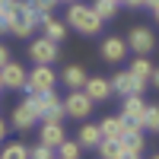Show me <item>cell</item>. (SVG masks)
<instances>
[{
	"instance_id": "3",
	"label": "cell",
	"mask_w": 159,
	"mask_h": 159,
	"mask_svg": "<svg viewBox=\"0 0 159 159\" xmlns=\"http://www.w3.org/2000/svg\"><path fill=\"white\" fill-rule=\"evenodd\" d=\"M25 102L35 108V115H38V121H54V124H64V105H61V99L54 96V89L51 92H29L25 96Z\"/></svg>"
},
{
	"instance_id": "15",
	"label": "cell",
	"mask_w": 159,
	"mask_h": 159,
	"mask_svg": "<svg viewBox=\"0 0 159 159\" xmlns=\"http://www.w3.org/2000/svg\"><path fill=\"white\" fill-rule=\"evenodd\" d=\"M99 130H102L105 140H121L124 130H127V121H124L121 115H108V118H102V121H99Z\"/></svg>"
},
{
	"instance_id": "5",
	"label": "cell",
	"mask_w": 159,
	"mask_h": 159,
	"mask_svg": "<svg viewBox=\"0 0 159 159\" xmlns=\"http://www.w3.org/2000/svg\"><path fill=\"white\" fill-rule=\"evenodd\" d=\"M57 86V76L51 70V64H35L25 76V92H51Z\"/></svg>"
},
{
	"instance_id": "26",
	"label": "cell",
	"mask_w": 159,
	"mask_h": 159,
	"mask_svg": "<svg viewBox=\"0 0 159 159\" xmlns=\"http://www.w3.org/2000/svg\"><path fill=\"white\" fill-rule=\"evenodd\" d=\"M54 3H57V0H29V7L35 10V16H38V19L48 16V13L54 10Z\"/></svg>"
},
{
	"instance_id": "24",
	"label": "cell",
	"mask_w": 159,
	"mask_h": 159,
	"mask_svg": "<svg viewBox=\"0 0 159 159\" xmlns=\"http://www.w3.org/2000/svg\"><path fill=\"white\" fill-rule=\"evenodd\" d=\"M0 159H29V147L25 143H7L3 147V153H0Z\"/></svg>"
},
{
	"instance_id": "18",
	"label": "cell",
	"mask_w": 159,
	"mask_h": 159,
	"mask_svg": "<svg viewBox=\"0 0 159 159\" xmlns=\"http://www.w3.org/2000/svg\"><path fill=\"white\" fill-rule=\"evenodd\" d=\"M121 147L124 150H134V153H143L147 140H143V127H127L124 137H121Z\"/></svg>"
},
{
	"instance_id": "27",
	"label": "cell",
	"mask_w": 159,
	"mask_h": 159,
	"mask_svg": "<svg viewBox=\"0 0 159 159\" xmlns=\"http://www.w3.org/2000/svg\"><path fill=\"white\" fill-rule=\"evenodd\" d=\"M29 159H54V150L38 143V147H29Z\"/></svg>"
},
{
	"instance_id": "23",
	"label": "cell",
	"mask_w": 159,
	"mask_h": 159,
	"mask_svg": "<svg viewBox=\"0 0 159 159\" xmlns=\"http://www.w3.org/2000/svg\"><path fill=\"white\" fill-rule=\"evenodd\" d=\"M96 150H99L102 159H118V153H121V140H105V137H102Z\"/></svg>"
},
{
	"instance_id": "41",
	"label": "cell",
	"mask_w": 159,
	"mask_h": 159,
	"mask_svg": "<svg viewBox=\"0 0 159 159\" xmlns=\"http://www.w3.org/2000/svg\"><path fill=\"white\" fill-rule=\"evenodd\" d=\"M54 159H57V156H54Z\"/></svg>"
},
{
	"instance_id": "6",
	"label": "cell",
	"mask_w": 159,
	"mask_h": 159,
	"mask_svg": "<svg viewBox=\"0 0 159 159\" xmlns=\"http://www.w3.org/2000/svg\"><path fill=\"white\" fill-rule=\"evenodd\" d=\"M108 83H111V92H118V96H140V92L147 89V80L134 76L130 70H118Z\"/></svg>"
},
{
	"instance_id": "13",
	"label": "cell",
	"mask_w": 159,
	"mask_h": 159,
	"mask_svg": "<svg viewBox=\"0 0 159 159\" xmlns=\"http://www.w3.org/2000/svg\"><path fill=\"white\" fill-rule=\"evenodd\" d=\"M64 124H54V121H42V127H38V143H45V147H61L64 143Z\"/></svg>"
},
{
	"instance_id": "12",
	"label": "cell",
	"mask_w": 159,
	"mask_h": 159,
	"mask_svg": "<svg viewBox=\"0 0 159 159\" xmlns=\"http://www.w3.org/2000/svg\"><path fill=\"white\" fill-rule=\"evenodd\" d=\"M35 121H38V115H35V108H32L29 102H19L16 108H13V115H10V124L16 127V130H29Z\"/></svg>"
},
{
	"instance_id": "32",
	"label": "cell",
	"mask_w": 159,
	"mask_h": 159,
	"mask_svg": "<svg viewBox=\"0 0 159 159\" xmlns=\"http://www.w3.org/2000/svg\"><path fill=\"white\" fill-rule=\"evenodd\" d=\"M3 140H7V121L0 118V143H3Z\"/></svg>"
},
{
	"instance_id": "9",
	"label": "cell",
	"mask_w": 159,
	"mask_h": 159,
	"mask_svg": "<svg viewBox=\"0 0 159 159\" xmlns=\"http://www.w3.org/2000/svg\"><path fill=\"white\" fill-rule=\"evenodd\" d=\"M25 67L22 64H16V61H7L3 67H0V80H3V89H25Z\"/></svg>"
},
{
	"instance_id": "36",
	"label": "cell",
	"mask_w": 159,
	"mask_h": 159,
	"mask_svg": "<svg viewBox=\"0 0 159 159\" xmlns=\"http://www.w3.org/2000/svg\"><path fill=\"white\" fill-rule=\"evenodd\" d=\"M7 3H10V0H0V7H7Z\"/></svg>"
},
{
	"instance_id": "28",
	"label": "cell",
	"mask_w": 159,
	"mask_h": 159,
	"mask_svg": "<svg viewBox=\"0 0 159 159\" xmlns=\"http://www.w3.org/2000/svg\"><path fill=\"white\" fill-rule=\"evenodd\" d=\"M3 32H10V19H7V10L0 7V35H3Z\"/></svg>"
},
{
	"instance_id": "38",
	"label": "cell",
	"mask_w": 159,
	"mask_h": 159,
	"mask_svg": "<svg viewBox=\"0 0 159 159\" xmlns=\"http://www.w3.org/2000/svg\"><path fill=\"white\" fill-rule=\"evenodd\" d=\"M0 89H3V80H0Z\"/></svg>"
},
{
	"instance_id": "1",
	"label": "cell",
	"mask_w": 159,
	"mask_h": 159,
	"mask_svg": "<svg viewBox=\"0 0 159 159\" xmlns=\"http://www.w3.org/2000/svg\"><path fill=\"white\" fill-rule=\"evenodd\" d=\"M3 10H7V19H10V32L13 35L29 38L38 29V16H35V10L29 7V0H10Z\"/></svg>"
},
{
	"instance_id": "8",
	"label": "cell",
	"mask_w": 159,
	"mask_h": 159,
	"mask_svg": "<svg viewBox=\"0 0 159 159\" xmlns=\"http://www.w3.org/2000/svg\"><path fill=\"white\" fill-rule=\"evenodd\" d=\"M29 57L35 64H54L57 61V42H51V38H35V42L29 45Z\"/></svg>"
},
{
	"instance_id": "25",
	"label": "cell",
	"mask_w": 159,
	"mask_h": 159,
	"mask_svg": "<svg viewBox=\"0 0 159 159\" xmlns=\"http://www.w3.org/2000/svg\"><path fill=\"white\" fill-rule=\"evenodd\" d=\"M143 130L159 134V105H147V115H143Z\"/></svg>"
},
{
	"instance_id": "29",
	"label": "cell",
	"mask_w": 159,
	"mask_h": 159,
	"mask_svg": "<svg viewBox=\"0 0 159 159\" xmlns=\"http://www.w3.org/2000/svg\"><path fill=\"white\" fill-rule=\"evenodd\" d=\"M118 159H140V153H134V150H124V147H121V153H118Z\"/></svg>"
},
{
	"instance_id": "37",
	"label": "cell",
	"mask_w": 159,
	"mask_h": 159,
	"mask_svg": "<svg viewBox=\"0 0 159 159\" xmlns=\"http://www.w3.org/2000/svg\"><path fill=\"white\" fill-rule=\"evenodd\" d=\"M115 3H124V0H115Z\"/></svg>"
},
{
	"instance_id": "35",
	"label": "cell",
	"mask_w": 159,
	"mask_h": 159,
	"mask_svg": "<svg viewBox=\"0 0 159 159\" xmlns=\"http://www.w3.org/2000/svg\"><path fill=\"white\" fill-rule=\"evenodd\" d=\"M153 13H156V22H159V7H156V10H153Z\"/></svg>"
},
{
	"instance_id": "40",
	"label": "cell",
	"mask_w": 159,
	"mask_h": 159,
	"mask_svg": "<svg viewBox=\"0 0 159 159\" xmlns=\"http://www.w3.org/2000/svg\"><path fill=\"white\" fill-rule=\"evenodd\" d=\"M153 159H159V156H153Z\"/></svg>"
},
{
	"instance_id": "34",
	"label": "cell",
	"mask_w": 159,
	"mask_h": 159,
	"mask_svg": "<svg viewBox=\"0 0 159 159\" xmlns=\"http://www.w3.org/2000/svg\"><path fill=\"white\" fill-rule=\"evenodd\" d=\"M127 7H143V0H124Z\"/></svg>"
},
{
	"instance_id": "30",
	"label": "cell",
	"mask_w": 159,
	"mask_h": 159,
	"mask_svg": "<svg viewBox=\"0 0 159 159\" xmlns=\"http://www.w3.org/2000/svg\"><path fill=\"white\" fill-rule=\"evenodd\" d=\"M7 61H10V51H7V45H0V67H3Z\"/></svg>"
},
{
	"instance_id": "16",
	"label": "cell",
	"mask_w": 159,
	"mask_h": 159,
	"mask_svg": "<svg viewBox=\"0 0 159 159\" xmlns=\"http://www.w3.org/2000/svg\"><path fill=\"white\" fill-rule=\"evenodd\" d=\"M38 25L45 29V38H51V42H57V45L64 42V38H67V22L54 19L51 13H48V16H42V19H38Z\"/></svg>"
},
{
	"instance_id": "4",
	"label": "cell",
	"mask_w": 159,
	"mask_h": 159,
	"mask_svg": "<svg viewBox=\"0 0 159 159\" xmlns=\"http://www.w3.org/2000/svg\"><path fill=\"white\" fill-rule=\"evenodd\" d=\"M61 105H64V115H67V118H73V121H86V118L92 115V105H96V102H92L83 89H70L67 99H64Z\"/></svg>"
},
{
	"instance_id": "31",
	"label": "cell",
	"mask_w": 159,
	"mask_h": 159,
	"mask_svg": "<svg viewBox=\"0 0 159 159\" xmlns=\"http://www.w3.org/2000/svg\"><path fill=\"white\" fill-rule=\"evenodd\" d=\"M150 83L159 89V67H153V73H150Z\"/></svg>"
},
{
	"instance_id": "21",
	"label": "cell",
	"mask_w": 159,
	"mask_h": 159,
	"mask_svg": "<svg viewBox=\"0 0 159 159\" xmlns=\"http://www.w3.org/2000/svg\"><path fill=\"white\" fill-rule=\"evenodd\" d=\"M54 153H57V159H80L83 147H80L76 140H67V137H64V143H61V147H54Z\"/></svg>"
},
{
	"instance_id": "7",
	"label": "cell",
	"mask_w": 159,
	"mask_h": 159,
	"mask_svg": "<svg viewBox=\"0 0 159 159\" xmlns=\"http://www.w3.org/2000/svg\"><path fill=\"white\" fill-rule=\"evenodd\" d=\"M143 115H147L143 96H124L121 99V118L127 121V127H143Z\"/></svg>"
},
{
	"instance_id": "19",
	"label": "cell",
	"mask_w": 159,
	"mask_h": 159,
	"mask_svg": "<svg viewBox=\"0 0 159 159\" xmlns=\"http://www.w3.org/2000/svg\"><path fill=\"white\" fill-rule=\"evenodd\" d=\"M61 80H64V86H67V89H83V83H86V70L80 67V64H70V67L64 70Z\"/></svg>"
},
{
	"instance_id": "11",
	"label": "cell",
	"mask_w": 159,
	"mask_h": 159,
	"mask_svg": "<svg viewBox=\"0 0 159 159\" xmlns=\"http://www.w3.org/2000/svg\"><path fill=\"white\" fill-rule=\"evenodd\" d=\"M102 57L108 61V64H121L127 57V42L124 38H118V35H108L102 42Z\"/></svg>"
},
{
	"instance_id": "14",
	"label": "cell",
	"mask_w": 159,
	"mask_h": 159,
	"mask_svg": "<svg viewBox=\"0 0 159 159\" xmlns=\"http://www.w3.org/2000/svg\"><path fill=\"white\" fill-rule=\"evenodd\" d=\"M83 92H86L92 102H105V99L111 96V83H108V80H102V76H86Z\"/></svg>"
},
{
	"instance_id": "10",
	"label": "cell",
	"mask_w": 159,
	"mask_h": 159,
	"mask_svg": "<svg viewBox=\"0 0 159 159\" xmlns=\"http://www.w3.org/2000/svg\"><path fill=\"white\" fill-rule=\"evenodd\" d=\"M124 42H127L130 51H137V54H150L153 45H156V35L147 29V25H137V29H130V35L124 38Z\"/></svg>"
},
{
	"instance_id": "17",
	"label": "cell",
	"mask_w": 159,
	"mask_h": 159,
	"mask_svg": "<svg viewBox=\"0 0 159 159\" xmlns=\"http://www.w3.org/2000/svg\"><path fill=\"white\" fill-rule=\"evenodd\" d=\"M99 140H102V130H99V124H83V127H80V147H83V150H96L99 147Z\"/></svg>"
},
{
	"instance_id": "2",
	"label": "cell",
	"mask_w": 159,
	"mask_h": 159,
	"mask_svg": "<svg viewBox=\"0 0 159 159\" xmlns=\"http://www.w3.org/2000/svg\"><path fill=\"white\" fill-rule=\"evenodd\" d=\"M64 19H67V25L76 29L80 35H99L102 32V19L96 16V10L86 7V3H76V0L67 7V16Z\"/></svg>"
},
{
	"instance_id": "22",
	"label": "cell",
	"mask_w": 159,
	"mask_h": 159,
	"mask_svg": "<svg viewBox=\"0 0 159 159\" xmlns=\"http://www.w3.org/2000/svg\"><path fill=\"white\" fill-rule=\"evenodd\" d=\"M130 73L150 83V73H153V64H150V57H147V54H137V61L130 64Z\"/></svg>"
},
{
	"instance_id": "20",
	"label": "cell",
	"mask_w": 159,
	"mask_h": 159,
	"mask_svg": "<svg viewBox=\"0 0 159 159\" xmlns=\"http://www.w3.org/2000/svg\"><path fill=\"white\" fill-rule=\"evenodd\" d=\"M118 7L121 3H115V0H96V3H92V10H96V16L105 22V19H115L118 16Z\"/></svg>"
},
{
	"instance_id": "33",
	"label": "cell",
	"mask_w": 159,
	"mask_h": 159,
	"mask_svg": "<svg viewBox=\"0 0 159 159\" xmlns=\"http://www.w3.org/2000/svg\"><path fill=\"white\" fill-rule=\"evenodd\" d=\"M143 7H150V10H156V7H159V0H143Z\"/></svg>"
},
{
	"instance_id": "39",
	"label": "cell",
	"mask_w": 159,
	"mask_h": 159,
	"mask_svg": "<svg viewBox=\"0 0 159 159\" xmlns=\"http://www.w3.org/2000/svg\"><path fill=\"white\" fill-rule=\"evenodd\" d=\"M67 3H73V0H67Z\"/></svg>"
}]
</instances>
